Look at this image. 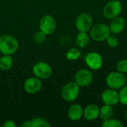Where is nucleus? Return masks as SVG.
I'll return each mask as SVG.
<instances>
[{
  "instance_id": "nucleus-1",
  "label": "nucleus",
  "mask_w": 127,
  "mask_h": 127,
  "mask_svg": "<svg viewBox=\"0 0 127 127\" xmlns=\"http://www.w3.org/2000/svg\"><path fill=\"white\" fill-rule=\"evenodd\" d=\"M19 46V41L15 36L10 34H4L0 36V52L2 54L12 55L17 51Z\"/></svg>"
},
{
  "instance_id": "nucleus-2",
  "label": "nucleus",
  "mask_w": 127,
  "mask_h": 127,
  "mask_svg": "<svg viewBox=\"0 0 127 127\" xmlns=\"http://www.w3.org/2000/svg\"><path fill=\"white\" fill-rule=\"evenodd\" d=\"M110 33L111 32L109 25L103 22L92 25L89 31L90 38L95 42H103L106 40Z\"/></svg>"
},
{
  "instance_id": "nucleus-3",
  "label": "nucleus",
  "mask_w": 127,
  "mask_h": 127,
  "mask_svg": "<svg viewBox=\"0 0 127 127\" xmlns=\"http://www.w3.org/2000/svg\"><path fill=\"white\" fill-rule=\"evenodd\" d=\"M106 83L109 89L118 90L127 84V77L124 73L112 71L106 76Z\"/></svg>"
},
{
  "instance_id": "nucleus-4",
  "label": "nucleus",
  "mask_w": 127,
  "mask_h": 127,
  "mask_svg": "<svg viewBox=\"0 0 127 127\" xmlns=\"http://www.w3.org/2000/svg\"><path fill=\"white\" fill-rule=\"evenodd\" d=\"M80 87L75 82L66 83L61 90L62 98L67 102H73L79 96Z\"/></svg>"
},
{
  "instance_id": "nucleus-5",
  "label": "nucleus",
  "mask_w": 127,
  "mask_h": 127,
  "mask_svg": "<svg viewBox=\"0 0 127 127\" xmlns=\"http://www.w3.org/2000/svg\"><path fill=\"white\" fill-rule=\"evenodd\" d=\"M123 7L121 1L111 0L105 4L103 9V15L106 19H112L116 16H120Z\"/></svg>"
},
{
  "instance_id": "nucleus-6",
  "label": "nucleus",
  "mask_w": 127,
  "mask_h": 127,
  "mask_svg": "<svg viewBox=\"0 0 127 127\" xmlns=\"http://www.w3.org/2000/svg\"><path fill=\"white\" fill-rule=\"evenodd\" d=\"M32 71L35 77L40 80H45L52 75L53 68L48 63L39 61L33 65Z\"/></svg>"
},
{
  "instance_id": "nucleus-7",
  "label": "nucleus",
  "mask_w": 127,
  "mask_h": 127,
  "mask_svg": "<svg viewBox=\"0 0 127 127\" xmlns=\"http://www.w3.org/2000/svg\"><path fill=\"white\" fill-rule=\"evenodd\" d=\"M57 28V22L55 19L49 15L46 14L42 16L39 22V28L41 31L45 33L47 36L52 34Z\"/></svg>"
},
{
  "instance_id": "nucleus-8",
  "label": "nucleus",
  "mask_w": 127,
  "mask_h": 127,
  "mask_svg": "<svg viewBox=\"0 0 127 127\" xmlns=\"http://www.w3.org/2000/svg\"><path fill=\"white\" fill-rule=\"evenodd\" d=\"M93 25V19L92 16L87 13L79 14L75 20V27L78 31L88 32Z\"/></svg>"
},
{
  "instance_id": "nucleus-9",
  "label": "nucleus",
  "mask_w": 127,
  "mask_h": 127,
  "mask_svg": "<svg viewBox=\"0 0 127 127\" xmlns=\"http://www.w3.org/2000/svg\"><path fill=\"white\" fill-rule=\"evenodd\" d=\"M85 62L87 66L93 70H100L103 65V59L101 54L96 51H92L88 53L85 57Z\"/></svg>"
},
{
  "instance_id": "nucleus-10",
  "label": "nucleus",
  "mask_w": 127,
  "mask_h": 127,
  "mask_svg": "<svg viewBox=\"0 0 127 127\" xmlns=\"http://www.w3.org/2000/svg\"><path fill=\"white\" fill-rule=\"evenodd\" d=\"M93 79L94 76L92 71L86 68L79 70L74 75V82L80 87H87L90 86Z\"/></svg>"
},
{
  "instance_id": "nucleus-11",
  "label": "nucleus",
  "mask_w": 127,
  "mask_h": 127,
  "mask_svg": "<svg viewBox=\"0 0 127 127\" xmlns=\"http://www.w3.org/2000/svg\"><path fill=\"white\" fill-rule=\"evenodd\" d=\"M42 87V83L40 79L36 77H32L28 78L24 83L25 91L31 95L38 93Z\"/></svg>"
},
{
  "instance_id": "nucleus-12",
  "label": "nucleus",
  "mask_w": 127,
  "mask_h": 127,
  "mask_svg": "<svg viewBox=\"0 0 127 127\" xmlns=\"http://www.w3.org/2000/svg\"><path fill=\"white\" fill-rule=\"evenodd\" d=\"M101 100L104 104L113 106L119 103V94L117 90L109 88L101 94Z\"/></svg>"
},
{
  "instance_id": "nucleus-13",
  "label": "nucleus",
  "mask_w": 127,
  "mask_h": 127,
  "mask_svg": "<svg viewBox=\"0 0 127 127\" xmlns=\"http://www.w3.org/2000/svg\"><path fill=\"white\" fill-rule=\"evenodd\" d=\"M125 26H126V20L124 17L120 16L112 19L109 25L111 33L115 35L121 33L124 30Z\"/></svg>"
},
{
  "instance_id": "nucleus-14",
  "label": "nucleus",
  "mask_w": 127,
  "mask_h": 127,
  "mask_svg": "<svg viewBox=\"0 0 127 127\" xmlns=\"http://www.w3.org/2000/svg\"><path fill=\"white\" fill-rule=\"evenodd\" d=\"M100 107L96 104L88 105L83 109V118L87 121H92L99 118Z\"/></svg>"
},
{
  "instance_id": "nucleus-15",
  "label": "nucleus",
  "mask_w": 127,
  "mask_h": 127,
  "mask_svg": "<svg viewBox=\"0 0 127 127\" xmlns=\"http://www.w3.org/2000/svg\"><path fill=\"white\" fill-rule=\"evenodd\" d=\"M68 117L73 121L80 120L83 117V109L79 104L71 105L68 110Z\"/></svg>"
},
{
  "instance_id": "nucleus-16",
  "label": "nucleus",
  "mask_w": 127,
  "mask_h": 127,
  "mask_svg": "<svg viewBox=\"0 0 127 127\" xmlns=\"http://www.w3.org/2000/svg\"><path fill=\"white\" fill-rule=\"evenodd\" d=\"M90 42V36L89 34L87 33V32H80L77 33L76 39H75V42L77 47L83 48H86Z\"/></svg>"
},
{
  "instance_id": "nucleus-17",
  "label": "nucleus",
  "mask_w": 127,
  "mask_h": 127,
  "mask_svg": "<svg viewBox=\"0 0 127 127\" xmlns=\"http://www.w3.org/2000/svg\"><path fill=\"white\" fill-rule=\"evenodd\" d=\"M13 65V60L11 55L3 54L0 57V70L7 71L12 68Z\"/></svg>"
},
{
  "instance_id": "nucleus-18",
  "label": "nucleus",
  "mask_w": 127,
  "mask_h": 127,
  "mask_svg": "<svg viewBox=\"0 0 127 127\" xmlns=\"http://www.w3.org/2000/svg\"><path fill=\"white\" fill-rule=\"evenodd\" d=\"M114 110L112 106L104 104L101 108H100V115L99 117L101 120L105 121L107 120L113 115Z\"/></svg>"
},
{
  "instance_id": "nucleus-19",
  "label": "nucleus",
  "mask_w": 127,
  "mask_h": 127,
  "mask_svg": "<svg viewBox=\"0 0 127 127\" xmlns=\"http://www.w3.org/2000/svg\"><path fill=\"white\" fill-rule=\"evenodd\" d=\"M81 56V51L78 48H71L68 49L65 54V57L68 60H77Z\"/></svg>"
},
{
  "instance_id": "nucleus-20",
  "label": "nucleus",
  "mask_w": 127,
  "mask_h": 127,
  "mask_svg": "<svg viewBox=\"0 0 127 127\" xmlns=\"http://www.w3.org/2000/svg\"><path fill=\"white\" fill-rule=\"evenodd\" d=\"M51 124L44 118H35L31 120V127H51Z\"/></svg>"
},
{
  "instance_id": "nucleus-21",
  "label": "nucleus",
  "mask_w": 127,
  "mask_h": 127,
  "mask_svg": "<svg viewBox=\"0 0 127 127\" xmlns=\"http://www.w3.org/2000/svg\"><path fill=\"white\" fill-rule=\"evenodd\" d=\"M101 126L103 127H124V124L121 121L110 118L107 120L103 121Z\"/></svg>"
},
{
  "instance_id": "nucleus-22",
  "label": "nucleus",
  "mask_w": 127,
  "mask_h": 127,
  "mask_svg": "<svg viewBox=\"0 0 127 127\" xmlns=\"http://www.w3.org/2000/svg\"><path fill=\"white\" fill-rule=\"evenodd\" d=\"M107 45L111 48H116L119 45V39L115 34H109L106 39Z\"/></svg>"
},
{
  "instance_id": "nucleus-23",
  "label": "nucleus",
  "mask_w": 127,
  "mask_h": 127,
  "mask_svg": "<svg viewBox=\"0 0 127 127\" xmlns=\"http://www.w3.org/2000/svg\"><path fill=\"white\" fill-rule=\"evenodd\" d=\"M119 94V102L124 105L127 106V85L126 84L124 86H123L121 89L120 92H118Z\"/></svg>"
},
{
  "instance_id": "nucleus-24",
  "label": "nucleus",
  "mask_w": 127,
  "mask_h": 127,
  "mask_svg": "<svg viewBox=\"0 0 127 127\" xmlns=\"http://www.w3.org/2000/svg\"><path fill=\"white\" fill-rule=\"evenodd\" d=\"M116 68L118 71H120L121 73H127V60L124 59L119 60L116 64Z\"/></svg>"
},
{
  "instance_id": "nucleus-25",
  "label": "nucleus",
  "mask_w": 127,
  "mask_h": 127,
  "mask_svg": "<svg viewBox=\"0 0 127 127\" xmlns=\"http://www.w3.org/2000/svg\"><path fill=\"white\" fill-rule=\"evenodd\" d=\"M46 34L44 33L42 31H41L40 30L38 31L37 32H36L33 35V40L36 43H42L43 42L45 39H46Z\"/></svg>"
},
{
  "instance_id": "nucleus-26",
  "label": "nucleus",
  "mask_w": 127,
  "mask_h": 127,
  "mask_svg": "<svg viewBox=\"0 0 127 127\" xmlns=\"http://www.w3.org/2000/svg\"><path fill=\"white\" fill-rule=\"evenodd\" d=\"M3 127H16V123L12 121V120H7L6 121L4 122L3 125H2Z\"/></svg>"
},
{
  "instance_id": "nucleus-27",
  "label": "nucleus",
  "mask_w": 127,
  "mask_h": 127,
  "mask_svg": "<svg viewBox=\"0 0 127 127\" xmlns=\"http://www.w3.org/2000/svg\"><path fill=\"white\" fill-rule=\"evenodd\" d=\"M22 127H31V121H25Z\"/></svg>"
},
{
  "instance_id": "nucleus-28",
  "label": "nucleus",
  "mask_w": 127,
  "mask_h": 127,
  "mask_svg": "<svg viewBox=\"0 0 127 127\" xmlns=\"http://www.w3.org/2000/svg\"><path fill=\"white\" fill-rule=\"evenodd\" d=\"M125 118H126V119H127V111H126V112H125Z\"/></svg>"
}]
</instances>
